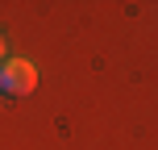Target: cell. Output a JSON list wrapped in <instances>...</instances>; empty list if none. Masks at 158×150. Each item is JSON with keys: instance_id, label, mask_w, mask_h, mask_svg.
Masks as SVG:
<instances>
[{"instance_id": "cell-1", "label": "cell", "mask_w": 158, "mask_h": 150, "mask_svg": "<svg viewBox=\"0 0 158 150\" xmlns=\"http://www.w3.org/2000/svg\"><path fill=\"white\" fill-rule=\"evenodd\" d=\"M38 88V67L29 58H4L0 63V92L4 96H29Z\"/></svg>"}, {"instance_id": "cell-2", "label": "cell", "mask_w": 158, "mask_h": 150, "mask_svg": "<svg viewBox=\"0 0 158 150\" xmlns=\"http://www.w3.org/2000/svg\"><path fill=\"white\" fill-rule=\"evenodd\" d=\"M0 63H4V38H0Z\"/></svg>"}]
</instances>
